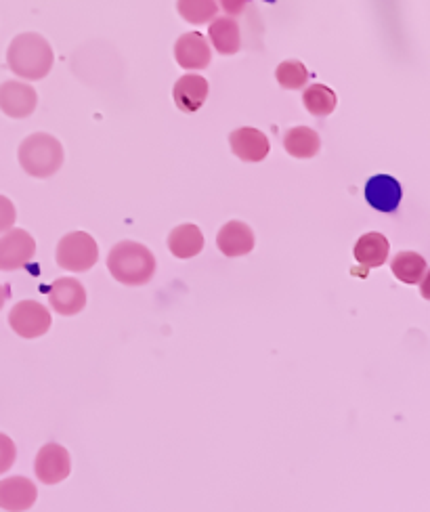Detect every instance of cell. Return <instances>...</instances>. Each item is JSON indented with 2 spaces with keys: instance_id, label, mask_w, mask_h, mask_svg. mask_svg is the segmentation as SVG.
<instances>
[{
  "instance_id": "23",
  "label": "cell",
  "mask_w": 430,
  "mask_h": 512,
  "mask_svg": "<svg viewBox=\"0 0 430 512\" xmlns=\"http://www.w3.org/2000/svg\"><path fill=\"white\" fill-rule=\"evenodd\" d=\"M275 78H277L279 84H282V89L298 91L309 82V70L305 68L303 61L288 59V61L279 63L277 70H275Z\"/></svg>"
},
{
  "instance_id": "7",
  "label": "cell",
  "mask_w": 430,
  "mask_h": 512,
  "mask_svg": "<svg viewBox=\"0 0 430 512\" xmlns=\"http://www.w3.org/2000/svg\"><path fill=\"white\" fill-rule=\"evenodd\" d=\"M34 471L36 477L45 485H57L61 481H66L72 471V460L66 447L57 443H47L36 456Z\"/></svg>"
},
{
  "instance_id": "24",
  "label": "cell",
  "mask_w": 430,
  "mask_h": 512,
  "mask_svg": "<svg viewBox=\"0 0 430 512\" xmlns=\"http://www.w3.org/2000/svg\"><path fill=\"white\" fill-rule=\"evenodd\" d=\"M15 458H17V447H15L13 439L7 437L5 433H0V475L11 471V466L15 464Z\"/></svg>"
},
{
  "instance_id": "8",
  "label": "cell",
  "mask_w": 430,
  "mask_h": 512,
  "mask_svg": "<svg viewBox=\"0 0 430 512\" xmlns=\"http://www.w3.org/2000/svg\"><path fill=\"white\" fill-rule=\"evenodd\" d=\"M38 105V95L32 84L9 80L0 84V112L9 118H28Z\"/></svg>"
},
{
  "instance_id": "26",
  "label": "cell",
  "mask_w": 430,
  "mask_h": 512,
  "mask_svg": "<svg viewBox=\"0 0 430 512\" xmlns=\"http://www.w3.org/2000/svg\"><path fill=\"white\" fill-rule=\"evenodd\" d=\"M219 5L229 17H238L246 11L248 0H219Z\"/></svg>"
},
{
  "instance_id": "27",
  "label": "cell",
  "mask_w": 430,
  "mask_h": 512,
  "mask_svg": "<svg viewBox=\"0 0 430 512\" xmlns=\"http://www.w3.org/2000/svg\"><path fill=\"white\" fill-rule=\"evenodd\" d=\"M5 301H7V288L0 286V309L5 307Z\"/></svg>"
},
{
  "instance_id": "21",
  "label": "cell",
  "mask_w": 430,
  "mask_h": 512,
  "mask_svg": "<svg viewBox=\"0 0 430 512\" xmlns=\"http://www.w3.org/2000/svg\"><path fill=\"white\" fill-rule=\"evenodd\" d=\"M303 103L311 116L326 118L336 110V93L326 84H311L303 93Z\"/></svg>"
},
{
  "instance_id": "14",
  "label": "cell",
  "mask_w": 430,
  "mask_h": 512,
  "mask_svg": "<svg viewBox=\"0 0 430 512\" xmlns=\"http://www.w3.org/2000/svg\"><path fill=\"white\" fill-rule=\"evenodd\" d=\"M208 91H210V87H208L206 78H202L198 74H185L177 80L172 97H175V103L181 112L193 114L206 103Z\"/></svg>"
},
{
  "instance_id": "16",
  "label": "cell",
  "mask_w": 430,
  "mask_h": 512,
  "mask_svg": "<svg viewBox=\"0 0 430 512\" xmlns=\"http://www.w3.org/2000/svg\"><path fill=\"white\" fill-rule=\"evenodd\" d=\"M353 252H355V261L368 271L374 267H382L386 261H389L391 244L382 236V233L372 231V233H365V236L357 240Z\"/></svg>"
},
{
  "instance_id": "13",
  "label": "cell",
  "mask_w": 430,
  "mask_h": 512,
  "mask_svg": "<svg viewBox=\"0 0 430 512\" xmlns=\"http://www.w3.org/2000/svg\"><path fill=\"white\" fill-rule=\"evenodd\" d=\"M403 198L401 185L395 177L376 175L365 183V200L378 212H395Z\"/></svg>"
},
{
  "instance_id": "20",
  "label": "cell",
  "mask_w": 430,
  "mask_h": 512,
  "mask_svg": "<svg viewBox=\"0 0 430 512\" xmlns=\"http://www.w3.org/2000/svg\"><path fill=\"white\" fill-rule=\"evenodd\" d=\"M391 267L397 280L403 284H420L426 280V273H428L424 256L416 252H399L393 259Z\"/></svg>"
},
{
  "instance_id": "3",
  "label": "cell",
  "mask_w": 430,
  "mask_h": 512,
  "mask_svg": "<svg viewBox=\"0 0 430 512\" xmlns=\"http://www.w3.org/2000/svg\"><path fill=\"white\" fill-rule=\"evenodd\" d=\"M19 164L30 177H53L63 166V145L47 133H36L19 145Z\"/></svg>"
},
{
  "instance_id": "10",
  "label": "cell",
  "mask_w": 430,
  "mask_h": 512,
  "mask_svg": "<svg viewBox=\"0 0 430 512\" xmlns=\"http://www.w3.org/2000/svg\"><path fill=\"white\" fill-rule=\"evenodd\" d=\"M229 143H231V152L244 162H263L271 152V143L267 135L258 131V128H250V126L233 131L229 137Z\"/></svg>"
},
{
  "instance_id": "18",
  "label": "cell",
  "mask_w": 430,
  "mask_h": 512,
  "mask_svg": "<svg viewBox=\"0 0 430 512\" xmlns=\"http://www.w3.org/2000/svg\"><path fill=\"white\" fill-rule=\"evenodd\" d=\"M168 248L172 256H177L181 261L193 259V256H198L204 250V233L193 223L179 225L170 231Z\"/></svg>"
},
{
  "instance_id": "19",
  "label": "cell",
  "mask_w": 430,
  "mask_h": 512,
  "mask_svg": "<svg viewBox=\"0 0 430 512\" xmlns=\"http://www.w3.org/2000/svg\"><path fill=\"white\" fill-rule=\"evenodd\" d=\"M284 147L292 158L309 160L319 154L321 139L309 126H294L284 137Z\"/></svg>"
},
{
  "instance_id": "4",
  "label": "cell",
  "mask_w": 430,
  "mask_h": 512,
  "mask_svg": "<svg viewBox=\"0 0 430 512\" xmlns=\"http://www.w3.org/2000/svg\"><path fill=\"white\" fill-rule=\"evenodd\" d=\"M99 259V246L86 231H74L63 236L57 246V265L66 271L82 273L95 267Z\"/></svg>"
},
{
  "instance_id": "12",
  "label": "cell",
  "mask_w": 430,
  "mask_h": 512,
  "mask_svg": "<svg viewBox=\"0 0 430 512\" xmlns=\"http://www.w3.org/2000/svg\"><path fill=\"white\" fill-rule=\"evenodd\" d=\"M38 498L36 485L26 477H9L0 481V508L7 512H24Z\"/></svg>"
},
{
  "instance_id": "2",
  "label": "cell",
  "mask_w": 430,
  "mask_h": 512,
  "mask_svg": "<svg viewBox=\"0 0 430 512\" xmlns=\"http://www.w3.org/2000/svg\"><path fill=\"white\" fill-rule=\"evenodd\" d=\"M107 269L124 286H145L156 273V256L147 246L124 240L110 250Z\"/></svg>"
},
{
  "instance_id": "1",
  "label": "cell",
  "mask_w": 430,
  "mask_h": 512,
  "mask_svg": "<svg viewBox=\"0 0 430 512\" xmlns=\"http://www.w3.org/2000/svg\"><path fill=\"white\" fill-rule=\"evenodd\" d=\"M53 63L55 55L47 38L34 32L15 36L7 49L9 70L24 80H42L53 70Z\"/></svg>"
},
{
  "instance_id": "17",
  "label": "cell",
  "mask_w": 430,
  "mask_h": 512,
  "mask_svg": "<svg viewBox=\"0 0 430 512\" xmlns=\"http://www.w3.org/2000/svg\"><path fill=\"white\" fill-rule=\"evenodd\" d=\"M208 38L214 51L221 55H235L242 49V32L240 24L233 17H217L208 28Z\"/></svg>"
},
{
  "instance_id": "25",
  "label": "cell",
  "mask_w": 430,
  "mask_h": 512,
  "mask_svg": "<svg viewBox=\"0 0 430 512\" xmlns=\"http://www.w3.org/2000/svg\"><path fill=\"white\" fill-rule=\"evenodd\" d=\"M15 219H17V210L13 202L5 196H0V233L13 229Z\"/></svg>"
},
{
  "instance_id": "22",
  "label": "cell",
  "mask_w": 430,
  "mask_h": 512,
  "mask_svg": "<svg viewBox=\"0 0 430 512\" xmlns=\"http://www.w3.org/2000/svg\"><path fill=\"white\" fill-rule=\"evenodd\" d=\"M177 11L187 24L202 26L217 17V0H177Z\"/></svg>"
},
{
  "instance_id": "5",
  "label": "cell",
  "mask_w": 430,
  "mask_h": 512,
  "mask_svg": "<svg viewBox=\"0 0 430 512\" xmlns=\"http://www.w3.org/2000/svg\"><path fill=\"white\" fill-rule=\"evenodd\" d=\"M9 326L21 338L45 336L51 328V313L36 301H21L9 313Z\"/></svg>"
},
{
  "instance_id": "6",
  "label": "cell",
  "mask_w": 430,
  "mask_h": 512,
  "mask_svg": "<svg viewBox=\"0 0 430 512\" xmlns=\"http://www.w3.org/2000/svg\"><path fill=\"white\" fill-rule=\"evenodd\" d=\"M36 254V242L24 229H9L0 238V271L26 267Z\"/></svg>"
},
{
  "instance_id": "11",
  "label": "cell",
  "mask_w": 430,
  "mask_h": 512,
  "mask_svg": "<svg viewBox=\"0 0 430 512\" xmlns=\"http://www.w3.org/2000/svg\"><path fill=\"white\" fill-rule=\"evenodd\" d=\"M175 59L185 70H204L210 66L212 51L200 32L183 34L175 45Z\"/></svg>"
},
{
  "instance_id": "9",
  "label": "cell",
  "mask_w": 430,
  "mask_h": 512,
  "mask_svg": "<svg viewBox=\"0 0 430 512\" xmlns=\"http://www.w3.org/2000/svg\"><path fill=\"white\" fill-rule=\"evenodd\" d=\"M49 303L59 315H76L86 307V290L74 277H61L49 288Z\"/></svg>"
},
{
  "instance_id": "15",
  "label": "cell",
  "mask_w": 430,
  "mask_h": 512,
  "mask_svg": "<svg viewBox=\"0 0 430 512\" xmlns=\"http://www.w3.org/2000/svg\"><path fill=\"white\" fill-rule=\"evenodd\" d=\"M217 246L229 259L246 256L254 250V231L242 221H229L219 231Z\"/></svg>"
}]
</instances>
